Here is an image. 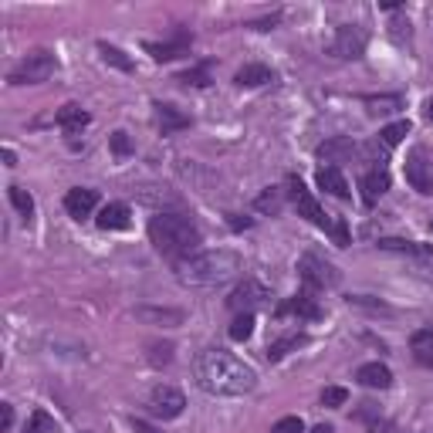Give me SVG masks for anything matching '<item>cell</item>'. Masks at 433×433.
Wrapping results in <instances>:
<instances>
[{"mask_svg": "<svg viewBox=\"0 0 433 433\" xmlns=\"http://www.w3.org/2000/svg\"><path fill=\"white\" fill-rule=\"evenodd\" d=\"M349 305H356V308H369V311H389V305H382V302H376V298H369V295H352L349 298Z\"/></svg>", "mask_w": 433, "mask_h": 433, "instance_id": "obj_37", "label": "cell"}, {"mask_svg": "<svg viewBox=\"0 0 433 433\" xmlns=\"http://www.w3.org/2000/svg\"><path fill=\"white\" fill-rule=\"evenodd\" d=\"M332 237H335V244H338V247H345V244H349V230H345V224H342L338 217H335V227H332Z\"/></svg>", "mask_w": 433, "mask_h": 433, "instance_id": "obj_40", "label": "cell"}, {"mask_svg": "<svg viewBox=\"0 0 433 433\" xmlns=\"http://www.w3.org/2000/svg\"><path fill=\"white\" fill-rule=\"evenodd\" d=\"M132 433H163V430H156L153 423H146V420H132Z\"/></svg>", "mask_w": 433, "mask_h": 433, "instance_id": "obj_41", "label": "cell"}, {"mask_svg": "<svg viewBox=\"0 0 433 433\" xmlns=\"http://www.w3.org/2000/svg\"><path fill=\"white\" fill-rule=\"evenodd\" d=\"M356 379L362 386H369V389H389L393 386V373L382 362H366V366H359Z\"/></svg>", "mask_w": 433, "mask_h": 433, "instance_id": "obj_17", "label": "cell"}, {"mask_svg": "<svg viewBox=\"0 0 433 433\" xmlns=\"http://www.w3.org/2000/svg\"><path fill=\"white\" fill-rule=\"evenodd\" d=\"M409 345H413V352H430L433 349V325H423V329H416L409 335Z\"/></svg>", "mask_w": 433, "mask_h": 433, "instance_id": "obj_33", "label": "cell"}, {"mask_svg": "<svg viewBox=\"0 0 433 433\" xmlns=\"http://www.w3.org/2000/svg\"><path fill=\"white\" fill-rule=\"evenodd\" d=\"M149 362L153 366H170L173 362V342H149Z\"/></svg>", "mask_w": 433, "mask_h": 433, "instance_id": "obj_32", "label": "cell"}, {"mask_svg": "<svg viewBox=\"0 0 433 433\" xmlns=\"http://www.w3.org/2000/svg\"><path fill=\"white\" fill-rule=\"evenodd\" d=\"M136 318H142V322H153V325H183V311L179 308H153V305H142L136 308Z\"/></svg>", "mask_w": 433, "mask_h": 433, "instance_id": "obj_18", "label": "cell"}, {"mask_svg": "<svg viewBox=\"0 0 433 433\" xmlns=\"http://www.w3.org/2000/svg\"><path fill=\"white\" fill-rule=\"evenodd\" d=\"M10 427H14V407H10V403H0V430L7 433Z\"/></svg>", "mask_w": 433, "mask_h": 433, "instance_id": "obj_39", "label": "cell"}, {"mask_svg": "<svg viewBox=\"0 0 433 433\" xmlns=\"http://www.w3.org/2000/svg\"><path fill=\"white\" fill-rule=\"evenodd\" d=\"M359 186H362V200L373 206V204H376V200L382 197V193L389 190V170H386V166H376V170H369V173L362 177V183H359Z\"/></svg>", "mask_w": 433, "mask_h": 433, "instance_id": "obj_14", "label": "cell"}, {"mask_svg": "<svg viewBox=\"0 0 433 433\" xmlns=\"http://www.w3.org/2000/svg\"><path fill=\"white\" fill-rule=\"evenodd\" d=\"M156 122H159V129H163V136H173V132H179V129L190 126V115H183L177 105H156Z\"/></svg>", "mask_w": 433, "mask_h": 433, "instance_id": "obj_19", "label": "cell"}, {"mask_svg": "<svg viewBox=\"0 0 433 433\" xmlns=\"http://www.w3.org/2000/svg\"><path fill=\"white\" fill-rule=\"evenodd\" d=\"M193 376L197 386L210 396H247L257 386L254 369L224 349H204L193 359Z\"/></svg>", "mask_w": 433, "mask_h": 433, "instance_id": "obj_1", "label": "cell"}, {"mask_svg": "<svg viewBox=\"0 0 433 433\" xmlns=\"http://www.w3.org/2000/svg\"><path fill=\"white\" fill-rule=\"evenodd\" d=\"M54 122H58V126L65 129L68 136H78V132H81V129L88 126L92 119H88V112H85L81 105L68 102V105H61V108H58V115H54Z\"/></svg>", "mask_w": 433, "mask_h": 433, "instance_id": "obj_15", "label": "cell"}, {"mask_svg": "<svg viewBox=\"0 0 433 433\" xmlns=\"http://www.w3.org/2000/svg\"><path fill=\"white\" fill-rule=\"evenodd\" d=\"M315 183H318V190H325L335 200H349V197H352V190H349V183H345L338 166H322V170L315 173Z\"/></svg>", "mask_w": 433, "mask_h": 433, "instance_id": "obj_12", "label": "cell"}, {"mask_svg": "<svg viewBox=\"0 0 433 433\" xmlns=\"http://www.w3.org/2000/svg\"><path fill=\"white\" fill-rule=\"evenodd\" d=\"M362 102L369 105L373 115H386V112H396V108L403 105V99H400V95H366Z\"/></svg>", "mask_w": 433, "mask_h": 433, "instance_id": "obj_27", "label": "cell"}, {"mask_svg": "<svg viewBox=\"0 0 433 433\" xmlns=\"http://www.w3.org/2000/svg\"><path fill=\"white\" fill-rule=\"evenodd\" d=\"M275 433H305V423H302V416H284L275 423Z\"/></svg>", "mask_w": 433, "mask_h": 433, "instance_id": "obj_38", "label": "cell"}, {"mask_svg": "<svg viewBox=\"0 0 433 433\" xmlns=\"http://www.w3.org/2000/svg\"><path fill=\"white\" fill-rule=\"evenodd\" d=\"M427 119H430V122H433V99H430V102H427Z\"/></svg>", "mask_w": 433, "mask_h": 433, "instance_id": "obj_44", "label": "cell"}, {"mask_svg": "<svg viewBox=\"0 0 433 433\" xmlns=\"http://www.w3.org/2000/svg\"><path fill=\"white\" fill-rule=\"evenodd\" d=\"M403 173H407V183L416 190V193H433V163H427V156L423 149L416 146V149H409L407 163H403Z\"/></svg>", "mask_w": 433, "mask_h": 433, "instance_id": "obj_9", "label": "cell"}, {"mask_svg": "<svg viewBox=\"0 0 433 433\" xmlns=\"http://www.w3.org/2000/svg\"><path fill=\"white\" fill-rule=\"evenodd\" d=\"M345 400H349V393L342 386H325L322 389V407H345Z\"/></svg>", "mask_w": 433, "mask_h": 433, "instance_id": "obj_35", "label": "cell"}, {"mask_svg": "<svg viewBox=\"0 0 433 433\" xmlns=\"http://www.w3.org/2000/svg\"><path fill=\"white\" fill-rule=\"evenodd\" d=\"M179 81H186V85H197V88H204L210 85V65H197V68H190V72H183Z\"/></svg>", "mask_w": 433, "mask_h": 433, "instance_id": "obj_34", "label": "cell"}, {"mask_svg": "<svg viewBox=\"0 0 433 433\" xmlns=\"http://www.w3.org/2000/svg\"><path fill=\"white\" fill-rule=\"evenodd\" d=\"M146 51L153 54L156 61H173V58H183V54H190V38L186 34H179L177 41H163V44H146Z\"/></svg>", "mask_w": 433, "mask_h": 433, "instance_id": "obj_20", "label": "cell"}, {"mask_svg": "<svg viewBox=\"0 0 433 433\" xmlns=\"http://www.w3.org/2000/svg\"><path fill=\"white\" fill-rule=\"evenodd\" d=\"M108 149L119 156V159H126V156L132 153V142H129L126 132H112V136H108Z\"/></svg>", "mask_w": 433, "mask_h": 433, "instance_id": "obj_36", "label": "cell"}, {"mask_svg": "<svg viewBox=\"0 0 433 433\" xmlns=\"http://www.w3.org/2000/svg\"><path fill=\"white\" fill-rule=\"evenodd\" d=\"M268 288L261 284V281H254V278H244L234 291H230V298H227V308L230 311H237V315H251L254 308H261V305H268Z\"/></svg>", "mask_w": 433, "mask_h": 433, "instance_id": "obj_7", "label": "cell"}, {"mask_svg": "<svg viewBox=\"0 0 433 433\" xmlns=\"http://www.w3.org/2000/svg\"><path fill=\"white\" fill-rule=\"evenodd\" d=\"M3 163H7V166H17V156H14V149H3Z\"/></svg>", "mask_w": 433, "mask_h": 433, "instance_id": "obj_42", "label": "cell"}, {"mask_svg": "<svg viewBox=\"0 0 433 433\" xmlns=\"http://www.w3.org/2000/svg\"><path fill=\"white\" fill-rule=\"evenodd\" d=\"M281 206H284V193H281L278 186H268V190H261V197L254 200L257 213H281Z\"/></svg>", "mask_w": 433, "mask_h": 433, "instance_id": "obj_23", "label": "cell"}, {"mask_svg": "<svg viewBox=\"0 0 433 433\" xmlns=\"http://www.w3.org/2000/svg\"><path fill=\"white\" fill-rule=\"evenodd\" d=\"M379 251H396V254L420 257V244H416V240H396V237H386V240H379Z\"/></svg>", "mask_w": 433, "mask_h": 433, "instance_id": "obj_30", "label": "cell"}, {"mask_svg": "<svg viewBox=\"0 0 433 433\" xmlns=\"http://www.w3.org/2000/svg\"><path fill=\"white\" fill-rule=\"evenodd\" d=\"M183 407H186V396L179 393L177 386H156L149 393V409L156 416H163V420H177L183 413Z\"/></svg>", "mask_w": 433, "mask_h": 433, "instance_id": "obj_10", "label": "cell"}, {"mask_svg": "<svg viewBox=\"0 0 433 433\" xmlns=\"http://www.w3.org/2000/svg\"><path fill=\"white\" fill-rule=\"evenodd\" d=\"M302 342H305V335H302V332H291V335H284V338H278V342H271V345H268V359H271V362H278V359H284L291 349H298Z\"/></svg>", "mask_w": 433, "mask_h": 433, "instance_id": "obj_25", "label": "cell"}, {"mask_svg": "<svg viewBox=\"0 0 433 433\" xmlns=\"http://www.w3.org/2000/svg\"><path fill=\"white\" fill-rule=\"evenodd\" d=\"M95 206H99V193H95V190L75 186V190H68V193H65V210H68L75 220L92 217V210H95Z\"/></svg>", "mask_w": 433, "mask_h": 433, "instance_id": "obj_11", "label": "cell"}, {"mask_svg": "<svg viewBox=\"0 0 433 433\" xmlns=\"http://www.w3.org/2000/svg\"><path fill=\"white\" fill-rule=\"evenodd\" d=\"M146 230H149L153 247L159 254L173 257V264L183 261V257L197 254L200 244H204L200 227L190 217H183V213H156V217H149V227Z\"/></svg>", "mask_w": 433, "mask_h": 433, "instance_id": "obj_3", "label": "cell"}, {"mask_svg": "<svg viewBox=\"0 0 433 433\" xmlns=\"http://www.w3.org/2000/svg\"><path fill=\"white\" fill-rule=\"evenodd\" d=\"M311 433H332V427H329V423H318V427H315Z\"/></svg>", "mask_w": 433, "mask_h": 433, "instance_id": "obj_43", "label": "cell"}, {"mask_svg": "<svg viewBox=\"0 0 433 433\" xmlns=\"http://www.w3.org/2000/svg\"><path fill=\"white\" fill-rule=\"evenodd\" d=\"M288 197H291V204H295V210H298V217H305V220H311L315 227H322L325 234H332L335 217L322 210V204L311 197V190H305V183H302L298 177H288Z\"/></svg>", "mask_w": 433, "mask_h": 433, "instance_id": "obj_6", "label": "cell"}, {"mask_svg": "<svg viewBox=\"0 0 433 433\" xmlns=\"http://www.w3.org/2000/svg\"><path fill=\"white\" fill-rule=\"evenodd\" d=\"M7 197H10V204H14V210L24 217L27 224H31V217H34V197L27 193L24 186H10L7 190Z\"/></svg>", "mask_w": 433, "mask_h": 433, "instance_id": "obj_26", "label": "cell"}, {"mask_svg": "<svg viewBox=\"0 0 433 433\" xmlns=\"http://www.w3.org/2000/svg\"><path fill=\"white\" fill-rule=\"evenodd\" d=\"M251 332H254V315H237V318L230 322V338H234V342L251 338Z\"/></svg>", "mask_w": 433, "mask_h": 433, "instance_id": "obj_31", "label": "cell"}, {"mask_svg": "<svg viewBox=\"0 0 433 433\" xmlns=\"http://www.w3.org/2000/svg\"><path fill=\"white\" fill-rule=\"evenodd\" d=\"M356 153H359V146L349 136H335V139L318 146V159H325V163H338V159H349V156H356Z\"/></svg>", "mask_w": 433, "mask_h": 433, "instance_id": "obj_16", "label": "cell"}, {"mask_svg": "<svg viewBox=\"0 0 433 433\" xmlns=\"http://www.w3.org/2000/svg\"><path fill=\"white\" fill-rule=\"evenodd\" d=\"M268 81H275V72L268 65H244L237 72V85L240 88H257V85H268Z\"/></svg>", "mask_w": 433, "mask_h": 433, "instance_id": "obj_22", "label": "cell"}, {"mask_svg": "<svg viewBox=\"0 0 433 433\" xmlns=\"http://www.w3.org/2000/svg\"><path fill=\"white\" fill-rule=\"evenodd\" d=\"M173 271H177L179 284H186V288H217V284H227L230 278L240 275V257L227 247L197 251V254L177 261Z\"/></svg>", "mask_w": 433, "mask_h": 433, "instance_id": "obj_2", "label": "cell"}, {"mask_svg": "<svg viewBox=\"0 0 433 433\" xmlns=\"http://www.w3.org/2000/svg\"><path fill=\"white\" fill-rule=\"evenodd\" d=\"M99 227L102 230H126L129 227V206L126 204H105L99 210Z\"/></svg>", "mask_w": 433, "mask_h": 433, "instance_id": "obj_21", "label": "cell"}, {"mask_svg": "<svg viewBox=\"0 0 433 433\" xmlns=\"http://www.w3.org/2000/svg\"><path fill=\"white\" fill-rule=\"evenodd\" d=\"M278 315H298V318L315 322V318L322 315V308H318V298H315L311 291H298L295 298H288L284 305H278Z\"/></svg>", "mask_w": 433, "mask_h": 433, "instance_id": "obj_13", "label": "cell"}, {"mask_svg": "<svg viewBox=\"0 0 433 433\" xmlns=\"http://www.w3.org/2000/svg\"><path fill=\"white\" fill-rule=\"evenodd\" d=\"M99 54H102L105 65H112V68H119V72H132V58H129L122 48H115V44H105V41H99Z\"/></svg>", "mask_w": 433, "mask_h": 433, "instance_id": "obj_24", "label": "cell"}, {"mask_svg": "<svg viewBox=\"0 0 433 433\" xmlns=\"http://www.w3.org/2000/svg\"><path fill=\"white\" fill-rule=\"evenodd\" d=\"M298 278L305 284V291L311 295H318V291H325V288H335L342 275H338V268L325 261V257L318 254V251H305V254L298 257Z\"/></svg>", "mask_w": 433, "mask_h": 433, "instance_id": "obj_4", "label": "cell"}, {"mask_svg": "<svg viewBox=\"0 0 433 433\" xmlns=\"http://www.w3.org/2000/svg\"><path fill=\"white\" fill-rule=\"evenodd\" d=\"M54 68H58V61H54L51 51H31L10 68L7 81L10 85H41V81H48L54 75Z\"/></svg>", "mask_w": 433, "mask_h": 433, "instance_id": "obj_5", "label": "cell"}, {"mask_svg": "<svg viewBox=\"0 0 433 433\" xmlns=\"http://www.w3.org/2000/svg\"><path fill=\"white\" fill-rule=\"evenodd\" d=\"M403 136H409V122H407V119H400V122L386 126V129L379 132L382 149H393V146H400V142H403Z\"/></svg>", "mask_w": 433, "mask_h": 433, "instance_id": "obj_28", "label": "cell"}, {"mask_svg": "<svg viewBox=\"0 0 433 433\" xmlns=\"http://www.w3.org/2000/svg\"><path fill=\"white\" fill-rule=\"evenodd\" d=\"M24 433H58V427H54V416H51V413H44V409H34V413H31V420H27Z\"/></svg>", "mask_w": 433, "mask_h": 433, "instance_id": "obj_29", "label": "cell"}, {"mask_svg": "<svg viewBox=\"0 0 433 433\" xmlns=\"http://www.w3.org/2000/svg\"><path fill=\"white\" fill-rule=\"evenodd\" d=\"M366 41H369V38H366V31L359 24H338L329 51L335 54V58H342V61H356V58H362V51H366Z\"/></svg>", "mask_w": 433, "mask_h": 433, "instance_id": "obj_8", "label": "cell"}]
</instances>
